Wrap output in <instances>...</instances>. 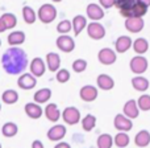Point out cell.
Returning <instances> with one entry per match:
<instances>
[{
  "mask_svg": "<svg viewBox=\"0 0 150 148\" xmlns=\"http://www.w3.org/2000/svg\"><path fill=\"white\" fill-rule=\"evenodd\" d=\"M34 98V102L38 104H42V103H46L50 98H52V90L47 87H44V89H40L34 93L33 95Z\"/></svg>",
  "mask_w": 150,
  "mask_h": 148,
  "instance_id": "603a6c76",
  "label": "cell"
},
{
  "mask_svg": "<svg viewBox=\"0 0 150 148\" xmlns=\"http://www.w3.org/2000/svg\"><path fill=\"white\" fill-rule=\"evenodd\" d=\"M29 68H30V74H33L36 78L42 77V75L45 74V70H46V65H45V62L42 61V58H40V57L33 58Z\"/></svg>",
  "mask_w": 150,
  "mask_h": 148,
  "instance_id": "2e32d148",
  "label": "cell"
},
{
  "mask_svg": "<svg viewBox=\"0 0 150 148\" xmlns=\"http://www.w3.org/2000/svg\"><path fill=\"white\" fill-rule=\"evenodd\" d=\"M54 3H59V1H62V0H53Z\"/></svg>",
  "mask_w": 150,
  "mask_h": 148,
  "instance_id": "f6af8a7d",
  "label": "cell"
},
{
  "mask_svg": "<svg viewBox=\"0 0 150 148\" xmlns=\"http://www.w3.org/2000/svg\"><path fill=\"white\" fill-rule=\"evenodd\" d=\"M8 44L11 46H20L25 42V33L23 31H15L8 34Z\"/></svg>",
  "mask_w": 150,
  "mask_h": 148,
  "instance_id": "44dd1931",
  "label": "cell"
},
{
  "mask_svg": "<svg viewBox=\"0 0 150 148\" xmlns=\"http://www.w3.org/2000/svg\"><path fill=\"white\" fill-rule=\"evenodd\" d=\"M122 111H124L125 117H128L129 119H136V118L138 117V114H140V109H138L137 101H134V99H129V101L124 104Z\"/></svg>",
  "mask_w": 150,
  "mask_h": 148,
  "instance_id": "9a60e30c",
  "label": "cell"
},
{
  "mask_svg": "<svg viewBox=\"0 0 150 148\" xmlns=\"http://www.w3.org/2000/svg\"><path fill=\"white\" fill-rule=\"evenodd\" d=\"M96 83H98L99 89H101V90H112L115 86V81L113 78L111 77V75L108 74H100L98 77V79H96Z\"/></svg>",
  "mask_w": 150,
  "mask_h": 148,
  "instance_id": "ffe728a7",
  "label": "cell"
},
{
  "mask_svg": "<svg viewBox=\"0 0 150 148\" xmlns=\"http://www.w3.org/2000/svg\"><path fill=\"white\" fill-rule=\"evenodd\" d=\"M95 126H96V117L95 115L88 114L82 119V127H83V130L87 131V132L92 131L93 128H95Z\"/></svg>",
  "mask_w": 150,
  "mask_h": 148,
  "instance_id": "f546056e",
  "label": "cell"
},
{
  "mask_svg": "<svg viewBox=\"0 0 150 148\" xmlns=\"http://www.w3.org/2000/svg\"><path fill=\"white\" fill-rule=\"evenodd\" d=\"M148 60H146L144 56H136L130 60L129 62V68L132 70V73L134 74H144L146 70H148Z\"/></svg>",
  "mask_w": 150,
  "mask_h": 148,
  "instance_id": "3957f363",
  "label": "cell"
},
{
  "mask_svg": "<svg viewBox=\"0 0 150 148\" xmlns=\"http://www.w3.org/2000/svg\"><path fill=\"white\" fill-rule=\"evenodd\" d=\"M23 19L26 24H34V21H36V19H37V15L33 8L29 7V5H25V7L23 8Z\"/></svg>",
  "mask_w": 150,
  "mask_h": 148,
  "instance_id": "4dcf8cb0",
  "label": "cell"
},
{
  "mask_svg": "<svg viewBox=\"0 0 150 148\" xmlns=\"http://www.w3.org/2000/svg\"><path fill=\"white\" fill-rule=\"evenodd\" d=\"M32 148H44V143L41 140H34L32 143Z\"/></svg>",
  "mask_w": 150,
  "mask_h": 148,
  "instance_id": "b9f144b4",
  "label": "cell"
},
{
  "mask_svg": "<svg viewBox=\"0 0 150 148\" xmlns=\"http://www.w3.org/2000/svg\"><path fill=\"white\" fill-rule=\"evenodd\" d=\"M134 143L137 147L145 148L150 144V132L146 130H141L140 132H137V135L134 136Z\"/></svg>",
  "mask_w": 150,
  "mask_h": 148,
  "instance_id": "cb8c5ba5",
  "label": "cell"
},
{
  "mask_svg": "<svg viewBox=\"0 0 150 148\" xmlns=\"http://www.w3.org/2000/svg\"><path fill=\"white\" fill-rule=\"evenodd\" d=\"M0 46H1V40H0Z\"/></svg>",
  "mask_w": 150,
  "mask_h": 148,
  "instance_id": "bcb514c9",
  "label": "cell"
},
{
  "mask_svg": "<svg viewBox=\"0 0 150 148\" xmlns=\"http://www.w3.org/2000/svg\"><path fill=\"white\" fill-rule=\"evenodd\" d=\"M1 20L4 21L5 26H7V29H12L16 26V24H17V17H16L13 13H3L1 15Z\"/></svg>",
  "mask_w": 150,
  "mask_h": 148,
  "instance_id": "e575fe53",
  "label": "cell"
},
{
  "mask_svg": "<svg viewBox=\"0 0 150 148\" xmlns=\"http://www.w3.org/2000/svg\"><path fill=\"white\" fill-rule=\"evenodd\" d=\"M87 69V61L82 60V58H78L73 62V70L75 73H83V71Z\"/></svg>",
  "mask_w": 150,
  "mask_h": 148,
  "instance_id": "74e56055",
  "label": "cell"
},
{
  "mask_svg": "<svg viewBox=\"0 0 150 148\" xmlns=\"http://www.w3.org/2000/svg\"><path fill=\"white\" fill-rule=\"evenodd\" d=\"M0 110H1V104H0Z\"/></svg>",
  "mask_w": 150,
  "mask_h": 148,
  "instance_id": "7dc6e473",
  "label": "cell"
},
{
  "mask_svg": "<svg viewBox=\"0 0 150 148\" xmlns=\"http://www.w3.org/2000/svg\"><path fill=\"white\" fill-rule=\"evenodd\" d=\"M113 126L116 130L120 131V132H128V131H130L133 128L132 119L125 117L124 114H117L116 117H115Z\"/></svg>",
  "mask_w": 150,
  "mask_h": 148,
  "instance_id": "5b68a950",
  "label": "cell"
},
{
  "mask_svg": "<svg viewBox=\"0 0 150 148\" xmlns=\"http://www.w3.org/2000/svg\"><path fill=\"white\" fill-rule=\"evenodd\" d=\"M145 26V21L142 17H129L125 20V28L130 33H138L141 32Z\"/></svg>",
  "mask_w": 150,
  "mask_h": 148,
  "instance_id": "30bf717a",
  "label": "cell"
},
{
  "mask_svg": "<svg viewBox=\"0 0 150 148\" xmlns=\"http://www.w3.org/2000/svg\"><path fill=\"white\" fill-rule=\"evenodd\" d=\"M79 97L84 102H93L98 98V89L92 85H86L80 89Z\"/></svg>",
  "mask_w": 150,
  "mask_h": 148,
  "instance_id": "4fadbf2b",
  "label": "cell"
},
{
  "mask_svg": "<svg viewBox=\"0 0 150 148\" xmlns=\"http://www.w3.org/2000/svg\"><path fill=\"white\" fill-rule=\"evenodd\" d=\"M37 85V79L33 74H21L17 79V86L23 90H30V89L36 87Z\"/></svg>",
  "mask_w": 150,
  "mask_h": 148,
  "instance_id": "8fae6325",
  "label": "cell"
},
{
  "mask_svg": "<svg viewBox=\"0 0 150 148\" xmlns=\"http://www.w3.org/2000/svg\"><path fill=\"white\" fill-rule=\"evenodd\" d=\"M0 148H1V144H0Z\"/></svg>",
  "mask_w": 150,
  "mask_h": 148,
  "instance_id": "c3c4849f",
  "label": "cell"
},
{
  "mask_svg": "<svg viewBox=\"0 0 150 148\" xmlns=\"http://www.w3.org/2000/svg\"><path fill=\"white\" fill-rule=\"evenodd\" d=\"M45 115H46V118L50 122H58L61 118V111L55 103H50L45 109Z\"/></svg>",
  "mask_w": 150,
  "mask_h": 148,
  "instance_id": "d4e9b609",
  "label": "cell"
},
{
  "mask_svg": "<svg viewBox=\"0 0 150 148\" xmlns=\"http://www.w3.org/2000/svg\"><path fill=\"white\" fill-rule=\"evenodd\" d=\"M3 69L9 75L21 74L28 66V56L25 50L18 46H11L1 56Z\"/></svg>",
  "mask_w": 150,
  "mask_h": 148,
  "instance_id": "6da1fadb",
  "label": "cell"
},
{
  "mask_svg": "<svg viewBox=\"0 0 150 148\" xmlns=\"http://www.w3.org/2000/svg\"><path fill=\"white\" fill-rule=\"evenodd\" d=\"M98 60L103 65H112L117 60V53L115 50H112L111 48H103L98 53Z\"/></svg>",
  "mask_w": 150,
  "mask_h": 148,
  "instance_id": "8992f818",
  "label": "cell"
},
{
  "mask_svg": "<svg viewBox=\"0 0 150 148\" xmlns=\"http://www.w3.org/2000/svg\"><path fill=\"white\" fill-rule=\"evenodd\" d=\"M5 31H7V26H5L4 21H3L1 17H0V33H3V32H5Z\"/></svg>",
  "mask_w": 150,
  "mask_h": 148,
  "instance_id": "7bdbcfd3",
  "label": "cell"
},
{
  "mask_svg": "<svg viewBox=\"0 0 150 148\" xmlns=\"http://www.w3.org/2000/svg\"><path fill=\"white\" fill-rule=\"evenodd\" d=\"M133 46V41L129 36H120L115 42L116 53H125Z\"/></svg>",
  "mask_w": 150,
  "mask_h": 148,
  "instance_id": "e0dca14e",
  "label": "cell"
},
{
  "mask_svg": "<svg viewBox=\"0 0 150 148\" xmlns=\"http://www.w3.org/2000/svg\"><path fill=\"white\" fill-rule=\"evenodd\" d=\"M148 8L145 4H142L141 1H136V4L130 8L129 11L124 12L121 16H124L125 19H129V17H144V16L148 13Z\"/></svg>",
  "mask_w": 150,
  "mask_h": 148,
  "instance_id": "9c48e42d",
  "label": "cell"
},
{
  "mask_svg": "<svg viewBox=\"0 0 150 148\" xmlns=\"http://www.w3.org/2000/svg\"><path fill=\"white\" fill-rule=\"evenodd\" d=\"M55 78H57V81L59 83H66L69 79H70V71H69L67 69H61V70L57 71Z\"/></svg>",
  "mask_w": 150,
  "mask_h": 148,
  "instance_id": "f35d334b",
  "label": "cell"
},
{
  "mask_svg": "<svg viewBox=\"0 0 150 148\" xmlns=\"http://www.w3.org/2000/svg\"><path fill=\"white\" fill-rule=\"evenodd\" d=\"M132 86L134 90L140 91V93H144L149 89V79L142 75H137V77L132 78Z\"/></svg>",
  "mask_w": 150,
  "mask_h": 148,
  "instance_id": "7402d4cb",
  "label": "cell"
},
{
  "mask_svg": "<svg viewBox=\"0 0 150 148\" xmlns=\"http://www.w3.org/2000/svg\"><path fill=\"white\" fill-rule=\"evenodd\" d=\"M66 132H67V130H66V127L63 124H55L47 131L46 135H47V139H49V140L59 142L65 138Z\"/></svg>",
  "mask_w": 150,
  "mask_h": 148,
  "instance_id": "7c38bea8",
  "label": "cell"
},
{
  "mask_svg": "<svg viewBox=\"0 0 150 148\" xmlns=\"http://www.w3.org/2000/svg\"><path fill=\"white\" fill-rule=\"evenodd\" d=\"M87 16L91 19L92 21H99L104 17V11H103V7L99 4H95V3H91V4L87 5Z\"/></svg>",
  "mask_w": 150,
  "mask_h": 148,
  "instance_id": "5bb4252c",
  "label": "cell"
},
{
  "mask_svg": "<svg viewBox=\"0 0 150 148\" xmlns=\"http://www.w3.org/2000/svg\"><path fill=\"white\" fill-rule=\"evenodd\" d=\"M87 25V19L82 15H76L75 17L73 19V29H74V33L75 36H79L80 32L86 28Z\"/></svg>",
  "mask_w": 150,
  "mask_h": 148,
  "instance_id": "484cf974",
  "label": "cell"
},
{
  "mask_svg": "<svg viewBox=\"0 0 150 148\" xmlns=\"http://www.w3.org/2000/svg\"><path fill=\"white\" fill-rule=\"evenodd\" d=\"M138 1H141L142 4H145L146 7H150V0H138Z\"/></svg>",
  "mask_w": 150,
  "mask_h": 148,
  "instance_id": "ee69618b",
  "label": "cell"
},
{
  "mask_svg": "<svg viewBox=\"0 0 150 148\" xmlns=\"http://www.w3.org/2000/svg\"><path fill=\"white\" fill-rule=\"evenodd\" d=\"M57 48L63 53H71L75 49V41L67 34H61L57 39Z\"/></svg>",
  "mask_w": 150,
  "mask_h": 148,
  "instance_id": "ba28073f",
  "label": "cell"
},
{
  "mask_svg": "<svg viewBox=\"0 0 150 148\" xmlns=\"http://www.w3.org/2000/svg\"><path fill=\"white\" fill-rule=\"evenodd\" d=\"M130 139L129 136H128L127 132H119L116 136L113 138V143L116 144V147L119 148H125L128 147V144H129Z\"/></svg>",
  "mask_w": 150,
  "mask_h": 148,
  "instance_id": "d6a6232c",
  "label": "cell"
},
{
  "mask_svg": "<svg viewBox=\"0 0 150 148\" xmlns=\"http://www.w3.org/2000/svg\"><path fill=\"white\" fill-rule=\"evenodd\" d=\"M133 49H134V52L137 53L138 56H142L144 53H146L149 49L148 40L144 39V37H140V39L134 40V42H133Z\"/></svg>",
  "mask_w": 150,
  "mask_h": 148,
  "instance_id": "4316f807",
  "label": "cell"
},
{
  "mask_svg": "<svg viewBox=\"0 0 150 148\" xmlns=\"http://www.w3.org/2000/svg\"><path fill=\"white\" fill-rule=\"evenodd\" d=\"M1 99L5 104H15L16 102L18 101V93L16 90H12V89H8L3 93Z\"/></svg>",
  "mask_w": 150,
  "mask_h": 148,
  "instance_id": "f1b7e54d",
  "label": "cell"
},
{
  "mask_svg": "<svg viewBox=\"0 0 150 148\" xmlns=\"http://www.w3.org/2000/svg\"><path fill=\"white\" fill-rule=\"evenodd\" d=\"M87 34H88V37H90V39L96 40V41H98V40L104 39V36H105V28H104L100 23L93 21V23L88 24Z\"/></svg>",
  "mask_w": 150,
  "mask_h": 148,
  "instance_id": "52a82bcc",
  "label": "cell"
},
{
  "mask_svg": "<svg viewBox=\"0 0 150 148\" xmlns=\"http://www.w3.org/2000/svg\"><path fill=\"white\" fill-rule=\"evenodd\" d=\"M99 3L103 8H111L116 5V0H99Z\"/></svg>",
  "mask_w": 150,
  "mask_h": 148,
  "instance_id": "ab89813d",
  "label": "cell"
},
{
  "mask_svg": "<svg viewBox=\"0 0 150 148\" xmlns=\"http://www.w3.org/2000/svg\"><path fill=\"white\" fill-rule=\"evenodd\" d=\"M24 110H25L26 117H29L30 119H38V118H41V115H42L41 106H40L38 103H36V102L26 103L25 107H24Z\"/></svg>",
  "mask_w": 150,
  "mask_h": 148,
  "instance_id": "ac0fdd59",
  "label": "cell"
},
{
  "mask_svg": "<svg viewBox=\"0 0 150 148\" xmlns=\"http://www.w3.org/2000/svg\"><path fill=\"white\" fill-rule=\"evenodd\" d=\"M62 119L65 120V123L70 126H75L80 122V111L76 107H66L62 111Z\"/></svg>",
  "mask_w": 150,
  "mask_h": 148,
  "instance_id": "277c9868",
  "label": "cell"
},
{
  "mask_svg": "<svg viewBox=\"0 0 150 148\" xmlns=\"http://www.w3.org/2000/svg\"><path fill=\"white\" fill-rule=\"evenodd\" d=\"M37 16H38L41 23L50 24L55 20V17H57V9H55V7L52 4H42L41 7H40Z\"/></svg>",
  "mask_w": 150,
  "mask_h": 148,
  "instance_id": "7a4b0ae2",
  "label": "cell"
},
{
  "mask_svg": "<svg viewBox=\"0 0 150 148\" xmlns=\"http://www.w3.org/2000/svg\"><path fill=\"white\" fill-rule=\"evenodd\" d=\"M54 148H71V146L69 143H66V142H59L58 144H55Z\"/></svg>",
  "mask_w": 150,
  "mask_h": 148,
  "instance_id": "60d3db41",
  "label": "cell"
},
{
  "mask_svg": "<svg viewBox=\"0 0 150 148\" xmlns=\"http://www.w3.org/2000/svg\"><path fill=\"white\" fill-rule=\"evenodd\" d=\"M46 65L50 71H58L61 66V57L58 53H47L46 54Z\"/></svg>",
  "mask_w": 150,
  "mask_h": 148,
  "instance_id": "d6986e66",
  "label": "cell"
},
{
  "mask_svg": "<svg viewBox=\"0 0 150 148\" xmlns=\"http://www.w3.org/2000/svg\"><path fill=\"white\" fill-rule=\"evenodd\" d=\"M17 132H18V127H17V124L13 122L4 123L1 127V134L5 138H13V136L17 135Z\"/></svg>",
  "mask_w": 150,
  "mask_h": 148,
  "instance_id": "83f0119b",
  "label": "cell"
},
{
  "mask_svg": "<svg viewBox=\"0 0 150 148\" xmlns=\"http://www.w3.org/2000/svg\"><path fill=\"white\" fill-rule=\"evenodd\" d=\"M137 104H138V109L140 110H142V111H149L150 110V95L149 94L141 95L137 101Z\"/></svg>",
  "mask_w": 150,
  "mask_h": 148,
  "instance_id": "d590c367",
  "label": "cell"
},
{
  "mask_svg": "<svg viewBox=\"0 0 150 148\" xmlns=\"http://www.w3.org/2000/svg\"><path fill=\"white\" fill-rule=\"evenodd\" d=\"M98 148H112V144H113V138H112L109 134H101L98 138Z\"/></svg>",
  "mask_w": 150,
  "mask_h": 148,
  "instance_id": "1f68e13d",
  "label": "cell"
},
{
  "mask_svg": "<svg viewBox=\"0 0 150 148\" xmlns=\"http://www.w3.org/2000/svg\"><path fill=\"white\" fill-rule=\"evenodd\" d=\"M137 0H116V7L119 8L120 11V15H122L124 12L129 11L133 5L136 4Z\"/></svg>",
  "mask_w": 150,
  "mask_h": 148,
  "instance_id": "836d02e7",
  "label": "cell"
},
{
  "mask_svg": "<svg viewBox=\"0 0 150 148\" xmlns=\"http://www.w3.org/2000/svg\"><path fill=\"white\" fill-rule=\"evenodd\" d=\"M73 28V23L70 20H62L57 25V31L59 32V34H67Z\"/></svg>",
  "mask_w": 150,
  "mask_h": 148,
  "instance_id": "8d00e7d4",
  "label": "cell"
}]
</instances>
